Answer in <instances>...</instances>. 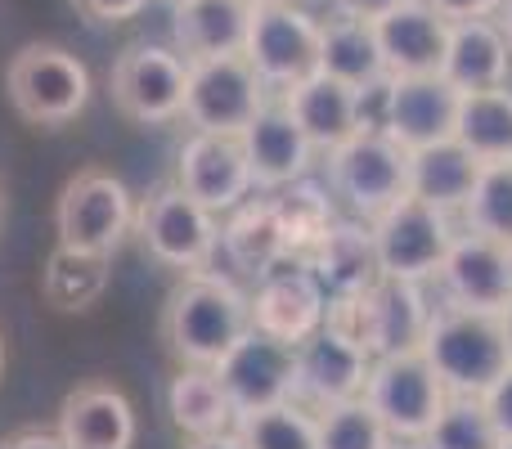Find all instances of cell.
<instances>
[{"label":"cell","mask_w":512,"mask_h":449,"mask_svg":"<svg viewBox=\"0 0 512 449\" xmlns=\"http://www.w3.org/2000/svg\"><path fill=\"white\" fill-rule=\"evenodd\" d=\"M216 378H221L225 396H230L234 414H256V409H270L292 400V378H297V346L279 342V337L248 328V333L234 342V351L216 364Z\"/></svg>","instance_id":"cell-12"},{"label":"cell","mask_w":512,"mask_h":449,"mask_svg":"<svg viewBox=\"0 0 512 449\" xmlns=\"http://www.w3.org/2000/svg\"><path fill=\"white\" fill-rule=\"evenodd\" d=\"M243 149H248V167H252V185L274 194V189L306 180L310 162H315V144L306 140L292 113L283 108V99H265V108L248 122L243 131Z\"/></svg>","instance_id":"cell-20"},{"label":"cell","mask_w":512,"mask_h":449,"mask_svg":"<svg viewBox=\"0 0 512 449\" xmlns=\"http://www.w3.org/2000/svg\"><path fill=\"white\" fill-rule=\"evenodd\" d=\"M0 449H63V441H59V432L50 436V432H36V427H27V432L5 436Z\"/></svg>","instance_id":"cell-40"},{"label":"cell","mask_w":512,"mask_h":449,"mask_svg":"<svg viewBox=\"0 0 512 449\" xmlns=\"http://www.w3.org/2000/svg\"><path fill=\"white\" fill-rule=\"evenodd\" d=\"M59 441L63 449H131L135 445V409L108 382H86L68 391L59 405Z\"/></svg>","instance_id":"cell-22"},{"label":"cell","mask_w":512,"mask_h":449,"mask_svg":"<svg viewBox=\"0 0 512 449\" xmlns=\"http://www.w3.org/2000/svg\"><path fill=\"white\" fill-rule=\"evenodd\" d=\"M504 436L490 423L481 396H450L445 409L436 414V423L423 432V441L409 449H499Z\"/></svg>","instance_id":"cell-33"},{"label":"cell","mask_w":512,"mask_h":449,"mask_svg":"<svg viewBox=\"0 0 512 449\" xmlns=\"http://www.w3.org/2000/svg\"><path fill=\"white\" fill-rule=\"evenodd\" d=\"M378 32V50L387 63V77H432L445 63V45H450V18L436 14L427 0H405V5L387 9L373 18Z\"/></svg>","instance_id":"cell-18"},{"label":"cell","mask_w":512,"mask_h":449,"mask_svg":"<svg viewBox=\"0 0 512 449\" xmlns=\"http://www.w3.org/2000/svg\"><path fill=\"white\" fill-rule=\"evenodd\" d=\"M248 5H270V0H248Z\"/></svg>","instance_id":"cell-45"},{"label":"cell","mask_w":512,"mask_h":449,"mask_svg":"<svg viewBox=\"0 0 512 449\" xmlns=\"http://www.w3.org/2000/svg\"><path fill=\"white\" fill-rule=\"evenodd\" d=\"M369 229H373V243H378L382 274L427 283V279H436L445 252L459 238V216L409 194L396 207H387L378 221H369Z\"/></svg>","instance_id":"cell-8"},{"label":"cell","mask_w":512,"mask_h":449,"mask_svg":"<svg viewBox=\"0 0 512 449\" xmlns=\"http://www.w3.org/2000/svg\"><path fill=\"white\" fill-rule=\"evenodd\" d=\"M360 346L378 360L391 351H409V346H423L427 319V292L418 279H391L382 274L369 292H360Z\"/></svg>","instance_id":"cell-19"},{"label":"cell","mask_w":512,"mask_h":449,"mask_svg":"<svg viewBox=\"0 0 512 449\" xmlns=\"http://www.w3.org/2000/svg\"><path fill=\"white\" fill-rule=\"evenodd\" d=\"M504 333H508V351H512V306L504 310Z\"/></svg>","instance_id":"cell-44"},{"label":"cell","mask_w":512,"mask_h":449,"mask_svg":"<svg viewBox=\"0 0 512 449\" xmlns=\"http://www.w3.org/2000/svg\"><path fill=\"white\" fill-rule=\"evenodd\" d=\"M252 328V297L225 274L189 270L162 306V342L185 369H216Z\"/></svg>","instance_id":"cell-1"},{"label":"cell","mask_w":512,"mask_h":449,"mask_svg":"<svg viewBox=\"0 0 512 449\" xmlns=\"http://www.w3.org/2000/svg\"><path fill=\"white\" fill-rule=\"evenodd\" d=\"M171 5H185V0H171Z\"/></svg>","instance_id":"cell-48"},{"label":"cell","mask_w":512,"mask_h":449,"mask_svg":"<svg viewBox=\"0 0 512 449\" xmlns=\"http://www.w3.org/2000/svg\"><path fill=\"white\" fill-rule=\"evenodd\" d=\"M135 234L144 252L167 270H207V261L221 247V221L180 185H162L135 207Z\"/></svg>","instance_id":"cell-5"},{"label":"cell","mask_w":512,"mask_h":449,"mask_svg":"<svg viewBox=\"0 0 512 449\" xmlns=\"http://www.w3.org/2000/svg\"><path fill=\"white\" fill-rule=\"evenodd\" d=\"M364 400L382 418V427L396 436V445L409 449L414 441H423V432L436 423V414L450 400V387L432 369L423 346H409V351H391L373 360L369 382H364Z\"/></svg>","instance_id":"cell-4"},{"label":"cell","mask_w":512,"mask_h":449,"mask_svg":"<svg viewBox=\"0 0 512 449\" xmlns=\"http://www.w3.org/2000/svg\"><path fill=\"white\" fill-rule=\"evenodd\" d=\"M243 54L270 90H288L319 68V18L292 0L252 5Z\"/></svg>","instance_id":"cell-10"},{"label":"cell","mask_w":512,"mask_h":449,"mask_svg":"<svg viewBox=\"0 0 512 449\" xmlns=\"http://www.w3.org/2000/svg\"><path fill=\"white\" fill-rule=\"evenodd\" d=\"M9 104L32 126H63L86 108L90 72L63 45H23L5 72Z\"/></svg>","instance_id":"cell-6"},{"label":"cell","mask_w":512,"mask_h":449,"mask_svg":"<svg viewBox=\"0 0 512 449\" xmlns=\"http://www.w3.org/2000/svg\"><path fill=\"white\" fill-rule=\"evenodd\" d=\"M167 409H171L176 432H185L189 441L234 432V423H239V414H234L230 396H225L221 378H216L212 369H180L176 378H171Z\"/></svg>","instance_id":"cell-29"},{"label":"cell","mask_w":512,"mask_h":449,"mask_svg":"<svg viewBox=\"0 0 512 449\" xmlns=\"http://www.w3.org/2000/svg\"><path fill=\"white\" fill-rule=\"evenodd\" d=\"M279 99L292 113V122L306 131V140L315 144V153L337 149L342 140H351L360 131V90L328 77L324 68L301 77L297 86L279 90Z\"/></svg>","instance_id":"cell-21"},{"label":"cell","mask_w":512,"mask_h":449,"mask_svg":"<svg viewBox=\"0 0 512 449\" xmlns=\"http://www.w3.org/2000/svg\"><path fill=\"white\" fill-rule=\"evenodd\" d=\"M324 158L333 198H342L351 207V216H360V221H378L387 207L409 198V149L400 140H391L387 131L364 126L337 149H328Z\"/></svg>","instance_id":"cell-3"},{"label":"cell","mask_w":512,"mask_h":449,"mask_svg":"<svg viewBox=\"0 0 512 449\" xmlns=\"http://www.w3.org/2000/svg\"><path fill=\"white\" fill-rule=\"evenodd\" d=\"M499 27H504V36H508V50H512V0H504V9H499Z\"/></svg>","instance_id":"cell-43"},{"label":"cell","mask_w":512,"mask_h":449,"mask_svg":"<svg viewBox=\"0 0 512 449\" xmlns=\"http://www.w3.org/2000/svg\"><path fill=\"white\" fill-rule=\"evenodd\" d=\"M216 252L230 256V265L248 279H261L270 265L288 261V238H283L279 212H274V198H248L230 212V221L221 225V247Z\"/></svg>","instance_id":"cell-28"},{"label":"cell","mask_w":512,"mask_h":449,"mask_svg":"<svg viewBox=\"0 0 512 449\" xmlns=\"http://www.w3.org/2000/svg\"><path fill=\"white\" fill-rule=\"evenodd\" d=\"M508 72H512V50L499 18H454L441 77L468 95V90L508 86Z\"/></svg>","instance_id":"cell-24"},{"label":"cell","mask_w":512,"mask_h":449,"mask_svg":"<svg viewBox=\"0 0 512 449\" xmlns=\"http://www.w3.org/2000/svg\"><path fill=\"white\" fill-rule=\"evenodd\" d=\"M315 423H319V449H400L396 436L382 427V418L373 414L364 396L319 409Z\"/></svg>","instance_id":"cell-36"},{"label":"cell","mask_w":512,"mask_h":449,"mask_svg":"<svg viewBox=\"0 0 512 449\" xmlns=\"http://www.w3.org/2000/svg\"><path fill=\"white\" fill-rule=\"evenodd\" d=\"M0 364H5V346H0Z\"/></svg>","instance_id":"cell-46"},{"label":"cell","mask_w":512,"mask_h":449,"mask_svg":"<svg viewBox=\"0 0 512 449\" xmlns=\"http://www.w3.org/2000/svg\"><path fill=\"white\" fill-rule=\"evenodd\" d=\"M108 274H113V256L59 243L41 270V297H45V306L63 310V315H77V310H90L104 297Z\"/></svg>","instance_id":"cell-30"},{"label":"cell","mask_w":512,"mask_h":449,"mask_svg":"<svg viewBox=\"0 0 512 449\" xmlns=\"http://www.w3.org/2000/svg\"><path fill=\"white\" fill-rule=\"evenodd\" d=\"M185 449H248V445H243L239 432H221V436H198V441H189Z\"/></svg>","instance_id":"cell-42"},{"label":"cell","mask_w":512,"mask_h":449,"mask_svg":"<svg viewBox=\"0 0 512 449\" xmlns=\"http://www.w3.org/2000/svg\"><path fill=\"white\" fill-rule=\"evenodd\" d=\"M248 297H252V328H261V333L292 342V346L306 342L324 324V310H328L324 283L315 279V270L301 256L270 265Z\"/></svg>","instance_id":"cell-14"},{"label":"cell","mask_w":512,"mask_h":449,"mask_svg":"<svg viewBox=\"0 0 512 449\" xmlns=\"http://www.w3.org/2000/svg\"><path fill=\"white\" fill-rule=\"evenodd\" d=\"M185 81L189 63L180 54L162 50V45H131L126 54H117L113 72H108L117 113L135 126H162L171 117H180Z\"/></svg>","instance_id":"cell-11"},{"label":"cell","mask_w":512,"mask_h":449,"mask_svg":"<svg viewBox=\"0 0 512 449\" xmlns=\"http://www.w3.org/2000/svg\"><path fill=\"white\" fill-rule=\"evenodd\" d=\"M274 212H279V225H283L292 256H306L328 234V225L337 221L333 189H319L310 180H292V185L274 189Z\"/></svg>","instance_id":"cell-32"},{"label":"cell","mask_w":512,"mask_h":449,"mask_svg":"<svg viewBox=\"0 0 512 449\" xmlns=\"http://www.w3.org/2000/svg\"><path fill=\"white\" fill-rule=\"evenodd\" d=\"M454 140L477 153L481 162H512V90H468L459 99Z\"/></svg>","instance_id":"cell-31"},{"label":"cell","mask_w":512,"mask_h":449,"mask_svg":"<svg viewBox=\"0 0 512 449\" xmlns=\"http://www.w3.org/2000/svg\"><path fill=\"white\" fill-rule=\"evenodd\" d=\"M499 449H512V441H504V445H499Z\"/></svg>","instance_id":"cell-47"},{"label":"cell","mask_w":512,"mask_h":449,"mask_svg":"<svg viewBox=\"0 0 512 449\" xmlns=\"http://www.w3.org/2000/svg\"><path fill=\"white\" fill-rule=\"evenodd\" d=\"M436 283H441V301H450V306L504 315L512 306V247L459 229L454 247L436 270Z\"/></svg>","instance_id":"cell-13"},{"label":"cell","mask_w":512,"mask_h":449,"mask_svg":"<svg viewBox=\"0 0 512 449\" xmlns=\"http://www.w3.org/2000/svg\"><path fill=\"white\" fill-rule=\"evenodd\" d=\"M373 355L364 346H355L351 337L333 333L328 324H319L306 342H297V378H292V400L306 405L310 414L342 400L364 396Z\"/></svg>","instance_id":"cell-15"},{"label":"cell","mask_w":512,"mask_h":449,"mask_svg":"<svg viewBox=\"0 0 512 449\" xmlns=\"http://www.w3.org/2000/svg\"><path fill=\"white\" fill-rule=\"evenodd\" d=\"M72 5L86 18H95V23H126V18H135L149 0H72Z\"/></svg>","instance_id":"cell-38"},{"label":"cell","mask_w":512,"mask_h":449,"mask_svg":"<svg viewBox=\"0 0 512 449\" xmlns=\"http://www.w3.org/2000/svg\"><path fill=\"white\" fill-rule=\"evenodd\" d=\"M396 5H405V0H333V9H346V14H355V18H382Z\"/></svg>","instance_id":"cell-41"},{"label":"cell","mask_w":512,"mask_h":449,"mask_svg":"<svg viewBox=\"0 0 512 449\" xmlns=\"http://www.w3.org/2000/svg\"><path fill=\"white\" fill-rule=\"evenodd\" d=\"M270 86L261 72L248 63V54H221V59H198L189 63L185 81V117L194 131L212 135H243L248 122L265 108Z\"/></svg>","instance_id":"cell-7"},{"label":"cell","mask_w":512,"mask_h":449,"mask_svg":"<svg viewBox=\"0 0 512 449\" xmlns=\"http://www.w3.org/2000/svg\"><path fill=\"white\" fill-rule=\"evenodd\" d=\"M459 99L441 72L432 77H387V108H382V131L400 140L409 153L423 144L450 140L454 122H459Z\"/></svg>","instance_id":"cell-17"},{"label":"cell","mask_w":512,"mask_h":449,"mask_svg":"<svg viewBox=\"0 0 512 449\" xmlns=\"http://www.w3.org/2000/svg\"><path fill=\"white\" fill-rule=\"evenodd\" d=\"M481 405H486L490 423L499 427V436H504V441H512V369L495 382V387L486 391V396H481Z\"/></svg>","instance_id":"cell-37"},{"label":"cell","mask_w":512,"mask_h":449,"mask_svg":"<svg viewBox=\"0 0 512 449\" xmlns=\"http://www.w3.org/2000/svg\"><path fill=\"white\" fill-rule=\"evenodd\" d=\"M477 176H481V158L472 149H463L454 135L409 153V194L441 207V212H450V216L463 212Z\"/></svg>","instance_id":"cell-26"},{"label":"cell","mask_w":512,"mask_h":449,"mask_svg":"<svg viewBox=\"0 0 512 449\" xmlns=\"http://www.w3.org/2000/svg\"><path fill=\"white\" fill-rule=\"evenodd\" d=\"M301 261L315 270V279L324 283L328 297H351V292H369L382 279L378 243H373L369 221L351 216V221H333L328 234L310 247Z\"/></svg>","instance_id":"cell-23"},{"label":"cell","mask_w":512,"mask_h":449,"mask_svg":"<svg viewBox=\"0 0 512 449\" xmlns=\"http://www.w3.org/2000/svg\"><path fill=\"white\" fill-rule=\"evenodd\" d=\"M459 221L472 234H486L512 247V162H481V176L463 203Z\"/></svg>","instance_id":"cell-34"},{"label":"cell","mask_w":512,"mask_h":449,"mask_svg":"<svg viewBox=\"0 0 512 449\" xmlns=\"http://www.w3.org/2000/svg\"><path fill=\"white\" fill-rule=\"evenodd\" d=\"M252 23L248 0H185L176 5V45L185 54V63L198 59H221V54H243Z\"/></svg>","instance_id":"cell-25"},{"label":"cell","mask_w":512,"mask_h":449,"mask_svg":"<svg viewBox=\"0 0 512 449\" xmlns=\"http://www.w3.org/2000/svg\"><path fill=\"white\" fill-rule=\"evenodd\" d=\"M427 5L454 23V18H495L504 9V0H427Z\"/></svg>","instance_id":"cell-39"},{"label":"cell","mask_w":512,"mask_h":449,"mask_svg":"<svg viewBox=\"0 0 512 449\" xmlns=\"http://www.w3.org/2000/svg\"><path fill=\"white\" fill-rule=\"evenodd\" d=\"M135 225L131 189L108 171H77L63 185L59 203H54V229H59L63 247H81V252L113 256L126 243Z\"/></svg>","instance_id":"cell-9"},{"label":"cell","mask_w":512,"mask_h":449,"mask_svg":"<svg viewBox=\"0 0 512 449\" xmlns=\"http://www.w3.org/2000/svg\"><path fill=\"white\" fill-rule=\"evenodd\" d=\"M319 68L355 90L387 77L373 18H355L346 9H333V18H319Z\"/></svg>","instance_id":"cell-27"},{"label":"cell","mask_w":512,"mask_h":449,"mask_svg":"<svg viewBox=\"0 0 512 449\" xmlns=\"http://www.w3.org/2000/svg\"><path fill=\"white\" fill-rule=\"evenodd\" d=\"M248 449H319V423L306 405L283 400V405L256 409L234 423Z\"/></svg>","instance_id":"cell-35"},{"label":"cell","mask_w":512,"mask_h":449,"mask_svg":"<svg viewBox=\"0 0 512 449\" xmlns=\"http://www.w3.org/2000/svg\"><path fill=\"white\" fill-rule=\"evenodd\" d=\"M423 355L450 396H486L499 378L512 369L504 315H486V310H463V306H432L423 333Z\"/></svg>","instance_id":"cell-2"},{"label":"cell","mask_w":512,"mask_h":449,"mask_svg":"<svg viewBox=\"0 0 512 449\" xmlns=\"http://www.w3.org/2000/svg\"><path fill=\"white\" fill-rule=\"evenodd\" d=\"M176 185L216 216L234 212L239 203H248V194L256 185H252L243 135L194 131L185 140V149H180V158H176Z\"/></svg>","instance_id":"cell-16"}]
</instances>
